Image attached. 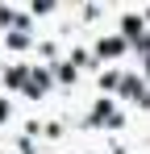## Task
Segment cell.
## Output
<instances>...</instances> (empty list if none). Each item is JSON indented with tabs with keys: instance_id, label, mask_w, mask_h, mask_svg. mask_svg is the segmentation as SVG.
Masks as SVG:
<instances>
[{
	"instance_id": "cell-1",
	"label": "cell",
	"mask_w": 150,
	"mask_h": 154,
	"mask_svg": "<svg viewBox=\"0 0 150 154\" xmlns=\"http://www.w3.org/2000/svg\"><path fill=\"white\" fill-rule=\"evenodd\" d=\"M4 117H8V104H4V96H0V121H4Z\"/></svg>"
}]
</instances>
